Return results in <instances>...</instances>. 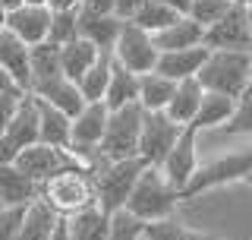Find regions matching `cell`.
<instances>
[{
    "label": "cell",
    "instance_id": "5b68a950",
    "mask_svg": "<svg viewBox=\"0 0 252 240\" xmlns=\"http://www.w3.org/2000/svg\"><path fill=\"white\" fill-rule=\"evenodd\" d=\"M145 171L142 158H126V161H107L94 174V202L104 215L123 212L126 199H129L132 187H136L139 174Z\"/></svg>",
    "mask_w": 252,
    "mask_h": 240
},
{
    "label": "cell",
    "instance_id": "836d02e7",
    "mask_svg": "<svg viewBox=\"0 0 252 240\" xmlns=\"http://www.w3.org/2000/svg\"><path fill=\"white\" fill-rule=\"evenodd\" d=\"M230 6H233L230 0H192V6H189V19L199 22L202 29H208V26H215Z\"/></svg>",
    "mask_w": 252,
    "mask_h": 240
},
{
    "label": "cell",
    "instance_id": "cb8c5ba5",
    "mask_svg": "<svg viewBox=\"0 0 252 240\" xmlns=\"http://www.w3.org/2000/svg\"><path fill=\"white\" fill-rule=\"evenodd\" d=\"M202 95H205V89L195 82V76H192V79H183V82H177V89H173V98L167 101L164 114H167L173 123L189 126V123H192V117H195V111H199Z\"/></svg>",
    "mask_w": 252,
    "mask_h": 240
},
{
    "label": "cell",
    "instance_id": "f907efd6",
    "mask_svg": "<svg viewBox=\"0 0 252 240\" xmlns=\"http://www.w3.org/2000/svg\"><path fill=\"white\" fill-rule=\"evenodd\" d=\"M249 82H252V54H249Z\"/></svg>",
    "mask_w": 252,
    "mask_h": 240
},
{
    "label": "cell",
    "instance_id": "83f0119b",
    "mask_svg": "<svg viewBox=\"0 0 252 240\" xmlns=\"http://www.w3.org/2000/svg\"><path fill=\"white\" fill-rule=\"evenodd\" d=\"M110 67H114V57H110V54H101V57L92 63L89 73H85V76L76 82V89H79V95H82L85 105H98V101H104L107 79H110Z\"/></svg>",
    "mask_w": 252,
    "mask_h": 240
},
{
    "label": "cell",
    "instance_id": "8fae6325",
    "mask_svg": "<svg viewBox=\"0 0 252 240\" xmlns=\"http://www.w3.org/2000/svg\"><path fill=\"white\" fill-rule=\"evenodd\" d=\"M195 136H199L195 126H183V133L177 136V142H173V149L167 152V158L161 161L164 180H167L177 193L186 187L189 177L195 174V167H199V146H195Z\"/></svg>",
    "mask_w": 252,
    "mask_h": 240
},
{
    "label": "cell",
    "instance_id": "ba28073f",
    "mask_svg": "<svg viewBox=\"0 0 252 240\" xmlns=\"http://www.w3.org/2000/svg\"><path fill=\"white\" fill-rule=\"evenodd\" d=\"M183 133V126L173 123L164 111H142V130H139V158L148 167H161L173 149L177 136Z\"/></svg>",
    "mask_w": 252,
    "mask_h": 240
},
{
    "label": "cell",
    "instance_id": "e575fe53",
    "mask_svg": "<svg viewBox=\"0 0 252 240\" xmlns=\"http://www.w3.org/2000/svg\"><path fill=\"white\" fill-rule=\"evenodd\" d=\"M76 13H51V26H47V41L51 44H69L76 41Z\"/></svg>",
    "mask_w": 252,
    "mask_h": 240
},
{
    "label": "cell",
    "instance_id": "7bdbcfd3",
    "mask_svg": "<svg viewBox=\"0 0 252 240\" xmlns=\"http://www.w3.org/2000/svg\"><path fill=\"white\" fill-rule=\"evenodd\" d=\"M47 240H69L66 234V225H63V218L54 221V228H51V234H47Z\"/></svg>",
    "mask_w": 252,
    "mask_h": 240
},
{
    "label": "cell",
    "instance_id": "e0dca14e",
    "mask_svg": "<svg viewBox=\"0 0 252 240\" xmlns=\"http://www.w3.org/2000/svg\"><path fill=\"white\" fill-rule=\"evenodd\" d=\"M29 95H32V98H38V101H44V105H51V108H57L60 114H66L69 120H73L79 111L85 108L82 95H79V89H76V82H69L66 76L51 79V82H44V85H38V89H32Z\"/></svg>",
    "mask_w": 252,
    "mask_h": 240
},
{
    "label": "cell",
    "instance_id": "f6af8a7d",
    "mask_svg": "<svg viewBox=\"0 0 252 240\" xmlns=\"http://www.w3.org/2000/svg\"><path fill=\"white\" fill-rule=\"evenodd\" d=\"M0 6L10 13V10H16V6H22V0H0Z\"/></svg>",
    "mask_w": 252,
    "mask_h": 240
},
{
    "label": "cell",
    "instance_id": "7402d4cb",
    "mask_svg": "<svg viewBox=\"0 0 252 240\" xmlns=\"http://www.w3.org/2000/svg\"><path fill=\"white\" fill-rule=\"evenodd\" d=\"M57 76H63L60 73V47L51 41L29 47V92L51 82V79H57Z\"/></svg>",
    "mask_w": 252,
    "mask_h": 240
},
{
    "label": "cell",
    "instance_id": "7a4b0ae2",
    "mask_svg": "<svg viewBox=\"0 0 252 240\" xmlns=\"http://www.w3.org/2000/svg\"><path fill=\"white\" fill-rule=\"evenodd\" d=\"M38 202H44L57 218L89 209L94 202V174L92 171H63L38 187Z\"/></svg>",
    "mask_w": 252,
    "mask_h": 240
},
{
    "label": "cell",
    "instance_id": "2e32d148",
    "mask_svg": "<svg viewBox=\"0 0 252 240\" xmlns=\"http://www.w3.org/2000/svg\"><path fill=\"white\" fill-rule=\"evenodd\" d=\"M38 202V183L29 180L16 164L0 167V205L6 209H29Z\"/></svg>",
    "mask_w": 252,
    "mask_h": 240
},
{
    "label": "cell",
    "instance_id": "6da1fadb",
    "mask_svg": "<svg viewBox=\"0 0 252 240\" xmlns=\"http://www.w3.org/2000/svg\"><path fill=\"white\" fill-rule=\"evenodd\" d=\"M177 202H180V193L164 180L161 167H148L145 164V171L139 174L136 187H132L129 199H126L123 212L132 215V218L142 221V225H152V221L170 218V212L177 209Z\"/></svg>",
    "mask_w": 252,
    "mask_h": 240
},
{
    "label": "cell",
    "instance_id": "ac0fdd59",
    "mask_svg": "<svg viewBox=\"0 0 252 240\" xmlns=\"http://www.w3.org/2000/svg\"><path fill=\"white\" fill-rule=\"evenodd\" d=\"M202 26L192 22L189 16H180L177 22H170L167 29L155 32L152 35V44L158 54H167V51H186V47H199L202 44Z\"/></svg>",
    "mask_w": 252,
    "mask_h": 240
},
{
    "label": "cell",
    "instance_id": "d4e9b609",
    "mask_svg": "<svg viewBox=\"0 0 252 240\" xmlns=\"http://www.w3.org/2000/svg\"><path fill=\"white\" fill-rule=\"evenodd\" d=\"M101 57V51L89 41H82V38H76V41L63 44L60 47V73L69 79V82H79L85 73L92 70V63Z\"/></svg>",
    "mask_w": 252,
    "mask_h": 240
},
{
    "label": "cell",
    "instance_id": "8d00e7d4",
    "mask_svg": "<svg viewBox=\"0 0 252 240\" xmlns=\"http://www.w3.org/2000/svg\"><path fill=\"white\" fill-rule=\"evenodd\" d=\"M29 209H0V240H19Z\"/></svg>",
    "mask_w": 252,
    "mask_h": 240
},
{
    "label": "cell",
    "instance_id": "30bf717a",
    "mask_svg": "<svg viewBox=\"0 0 252 240\" xmlns=\"http://www.w3.org/2000/svg\"><path fill=\"white\" fill-rule=\"evenodd\" d=\"M202 47H208V51H230V54H252L246 10L243 6H230L215 26H208L202 32Z\"/></svg>",
    "mask_w": 252,
    "mask_h": 240
},
{
    "label": "cell",
    "instance_id": "d6986e66",
    "mask_svg": "<svg viewBox=\"0 0 252 240\" xmlns=\"http://www.w3.org/2000/svg\"><path fill=\"white\" fill-rule=\"evenodd\" d=\"M3 139L10 142L16 152H22V149H29V146L38 142V108H35V98H32V95H22L19 108H16L10 126H6V133H3Z\"/></svg>",
    "mask_w": 252,
    "mask_h": 240
},
{
    "label": "cell",
    "instance_id": "4dcf8cb0",
    "mask_svg": "<svg viewBox=\"0 0 252 240\" xmlns=\"http://www.w3.org/2000/svg\"><path fill=\"white\" fill-rule=\"evenodd\" d=\"M177 19H180V16L170 13L167 6L155 3V0H142L139 10H136V16H132V26L142 29V32H148V35H155V32L167 29L170 22H177Z\"/></svg>",
    "mask_w": 252,
    "mask_h": 240
},
{
    "label": "cell",
    "instance_id": "9a60e30c",
    "mask_svg": "<svg viewBox=\"0 0 252 240\" xmlns=\"http://www.w3.org/2000/svg\"><path fill=\"white\" fill-rule=\"evenodd\" d=\"M205 57H208V47H186V51H167V54H158L155 63V73H161L170 82H183V79H192L202 70Z\"/></svg>",
    "mask_w": 252,
    "mask_h": 240
},
{
    "label": "cell",
    "instance_id": "9c48e42d",
    "mask_svg": "<svg viewBox=\"0 0 252 240\" xmlns=\"http://www.w3.org/2000/svg\"><path fill=\"white\" fill-rule=\"evenodd\" d=\"M117 67L129 70L136 76H145V73H155V63H158V51L152 44V35L148 32L136 29L132 22H123L120 29V38H117L114 51H110Z\"/></svg>",
    "mask_w": 252,
    "mask_h": 240
},
{
    "label": "cell",
    "instance_id": "7dc6e473",
    "mask_svg": "<svg viewBox=\"0 0 252 240\" xmlns=\"http://www.w3.org/2000/svg\"><path fill=\"white\" fill-rule=\"evenodd\" d=\"M22 3H32V6H47V0H22Z\"/></svg>",
    "mask_w": 252,
    "mask_h": 240
},
{
    "label": "cell",
    "instance_id": "277c9868",
    "mask_svg": "<svg viewBox=\"0 0 252 240\" xmlns=\"http://www.w3.org/2000/svg\"><path fill=\"white\" fill-rule=\"evenodd\" d=\"M249 174H252V142L236 152L218 155L208 164H199L195 174L189 177V183L180 190V199H192V196L205 193V190L224 187V183H233V180H246Z\"/></svg>",
    "mask_w": 252,
    "mask_h": 240
},
{
    "label": "cell",
    "instance_id": "f1b7e54d",
    "mask_svg": "<svg viewBox=\"0 0 252 240\" xmlns=\"http://www.w3.org/2000/svg\"><path fill=\"white\" fill-rule=\"evenodd\" d=\"M177 82L164 79L161 73H145L139 76V108L142 111H164L167 101L173 98Z\"/></svg>",
    "mask_w": 252,
    "mask_h": 240
},
{
    "label": "cell",
    "instance_id": "44dd1931",
    "mask_svg": "<svg viewBox=\"0 0 252 240\" xmlns=\"http://www.w3.org/2000/svg\"><path fill=\"white\" fill-rule=\"evenodd\" d=\"M35 108H38V142L51 149H69V123L73 120L38 98H35Z\"/></svg>",
    "mask_w": 252,
    "mask_h": 240
},
{
    "label": "cell",
    "instance_id": "ee69618b",
    "mask_svg": "<svg viewBox=\"0 0 252 240\" xmlns=\"http://www.w3.org/2000/svg\"><path fill=\"white\" fill-rule=\"evenodd\" d=\"M0 92H16V82L10 79V73H6L3 67H0ZM22 92V89H19Z\"/></svg>",
    "mask_w": 252,
    "mask_h": 240
},
{
    "label": "cell",
    "instance_id": "484cf974",
    "mask_svg": "<svg viewBox=\"0 0 252 240\" xmlns=\"http://www.w3.org/2000/svg\"><path fill=\"white\" fill-rule=\"evenodd\" d=\"M126 105H139V76L114 63L110 67V79H107V92H104V108L120 111Z\"/></svg>",
    "mask_w": 252,
    "mask_h": 240
},
{
    "label": "cell",
    "instance_id": "4fadbf2b",
    "mask_svg": "<svg viewBox=\"0 0 252 240\" xmlns=\"http://www.w3.org/2000/svg\"><path fill=\"white\" fill-rule=\"evenodd\" d=\"M107 114L110 111L104 108V101L85 105L69 123V149H98L107 126Z\"/></svg>",
    "mask_w": 252,
    "mask_h": 240
},
{
    "label": "cell",
    "instance_id": "5bb4252c",
    "mask_svg": "<svg viewBox=\"0 0 252 240\" xmlns=\"http://www.w3.org/2000/svg\"><path fill=\"white\" fill-rule=\"evenodd\" d=\"M120 29L123 22L117 16H85V13H76V35L82 41L94 44L101 54H110L120 38Z\"/></svg>",
    "mask_w": 252,
    "mask_h": 240
},
{
    "label": "cell",
    "instance_id": "1f68e13d",
    "mask_svg": "<svg viewBox=\"0 0 252 240\" xmlns=\"http://www.w3.org/2000/svg\"><path fill=\"white\" fill-rule=\"evenodd\" d=\"M54 221H57V215L47 209L44 202H32L29 205V215H26V228H22L19 240H47Z\"/></svg>",
    "mask_w": 252,
    "mask_h": 240
},
{
    "label": "cell",
    "instance_id": "bcb514c9",
    "mask_svg": "<svg viewBox=\"0 0 252 240\" xmlns=\"http://www.w3.org/2000/svg\"><path fill=\"white\" fill-rule=\"evenodd\" d=\"M230 3H233V6H243V10H249V6H252V0H230Z\"/></svg>",
    "mask_w": 252,
    "mask_h": 240
},
{
    "label": "cell",
    "instance_id": "52a82bcc",
    "mask_svg": "<svg viewBox=\"0 0 252 240\" xmlns=\"http://www.w3.org/2000/svg\"><path fill=\"white\" fill-rule=\"evenodd\" d=\"M16 167H19L29 180H35L38 187H41L44 180H51L54 174H63V171H89L69 149H51V146H41V142L22 149L19 155H16Z\"/></svg>",
    "mask_w": 252,
    "mask_h": 240
},
{
    "label": "cell",
    "instance_id": "681fc988",
    "mask_svg": "<svg viewBox=\"0 0 252 240\" xmlns=\"http://www.w3.org/2000/svg\"><path fill=\"white\" fill-rule=\"evenodd\" d=\"M3 26H6V10L0 6V29H3Z\"/></svg>",
    "mask_w": 252,
    "mask_h": 240
},
{
    "label": "cell",
    "instance_id": "b9f144b4",
    "mask_svg": "<svg viewBox=\"0 0 252 240\" xmlns=\"http://www.w3.org/2000/svg\"><path fill=\"white\" fill-rule=\"evenodd\" d=\"M16 155H19V152H16L10 142L3 139V136H0V167H6V164H16Z\"/></svg>",
    "mask_w": 252,
    "mask_h": 240
},
{
    "label": "cell",
    "instance_id": "c3c4849f",
    "mask_svg": "<svg viewBox=\"0 0 252 240\" xmlns=\"http://www.w3.org/2000/svg\"><path fill=\"white\" fill-rule=\"evenodd\" d=\"M246 26H249V35H252V6L246 10Z\"/></svg>",
    "mask_w": 252,
    "mask_h": 240
},
{
    "label": "cell",
    "instance_id": "3957f363",
    "mask_svg": "<svg viewBox=\"0 0 252 240\" xmlns=\"http://www.w3.org/2000/svg\"><path fill=\"white\" fill-rule=\"evenodd\" d=\"M195 82L205 92L227 95L236 101V95L249 85V54H230V51H208L202 70L195 73Z\"/></svg>",
    "mask_w": 252,
    "mask_h": 240
},
{
    "label": "cell",
    "instance_id": "4316f807",
    "mask_svg": "<svg viewBox=\"0 0 252 240\" xmlns=\"http://www.w3.org/2000/svg\"><path fill=\"white\" fill-rule=\"evenodd\" d=\"M233 105H236V101L227 98V95L205 92L202 101H199V111H195V117H192L189 126H195L199 133L202 130H215V126H224L227 120H230V114H233Z\"/></svg>",
    "mask_w": 252,
    "mask_h": 240
},
{
    "label": "cell",
    "instance_id": "60d3db41",
    "mask_svg": "<svg viewBox=\"0 0 252 240\" xmlns=\"http://www.w3.org/2000/svg\"><path fill=\"white\" fill-rule=\"evenodd\" d=\"M155 3L167 6V10L177 13V16H189V6H192V0H155Z\"/></svg>",
    "mask_w": 252,
    "mask_h": 240
},
{
    "label": "cell",
    "instance_id": "74e56055",
    "mask_svg": "<svg viewBox=\"0 0 252 240\" xmlns=\"http://www.w3.org/2000/svg\"><path fill=\"white\" fill-rule=\"evenodd\" d=\"M22 95H26V92H19V89H16V92H0V136L6 133V126H10L16 108H19Z\"/></svg>",
    "mask_w": 252,
    "mask_h": 240
},
{
    "label": "cell",
    "instance_id": "f546056e",
    "mask_svg": "<svg viewBox=\"0 0 252 240\" xmlns=\"http://www.w3.org/2000/svg\"><path fill=\"white\" fill-rule=\"evenodd\" d=\"M142 240H227V237H215V234H202V231H192L186 225L173 218H164V221H152L142 231Z\"/></svg>",
    "mask_w": 252,
    "mask_h": 240
},
{
    "label": "cell",
    "instance_id": "f5cc1de1",
    "mask_svg": "<svg viewBox=\"0 0 252 240\" xmlns=\"http://www.w3.org/2000/svg\"><path fill=\"white\" fill-rule=\"evenodd\" d=\"M0 209H3V205H0Z\"/></svg>",
    "mask_w": 252,
    "mask_h": 240
},
{
    "label": "cell",
    "instance_id": "603a6c76",
    "mask_svg": "<svg viewBox=\"0 0 252 240\" xmlns=\"http://www.w3.org/2000/svg\"><path fill=\"white\" fill-rule=\"evenodd\" d=\"M66 225L69 240H107L110 234V215H104L98 205H89V209L63 218Z\"/></svg>",
    "mask_w": 252,
    "mask_h": 240
},
{
    "label": "cell",
    "instance_id": "816d5d0a",
    "mask_svg": "<svg viewBox=\"0 0 252 240\" xmlns=\"http://www.w3.org/2000/svg\"><path fill=\"white\" fill-rule=\"evenodd\" d=\"M246 183H249V187H252V174H249V177H246Z\"/></svg>",
    "mask_w": 252,
    "mask_h": 240
},
{
    "label": "cell",
    "instance_id": "d590c367",
    "mask_svg": "<svg viewBox=\"0 0 252 240\" xmlns=\"http://www.w3.org/2000/svg\"><path fill=\"white\" fill-rule=\"evenodd\" d=\"M142 231H145L142 221H136L132 215H126V212H117V215H110V234H107V240H142Z\"/></svg>",
    "mask_w": 252,
    "mask_h": 240
},
{
    "label": "cell",
    "instance_id": "7c38bea8",
    "mask_svg": "<svg viewBox=\"0 0 252 240\" xmlns=\"http://www.w3.org/2000/svg\"><path fill=\"white\" fill-rule=\"evenodd\" d=\"M47 26H51V10H47V6L22 3V6H16V10L6 13L3 29H10L26 47H35V44L47 41Z\"/></svg>",
    "mask_w": 252,
    "mask_h": 240
},
{
    "label": "cell",
    "instance_id": "f35d334b",
    "mask_svg": "<svg viewBox=\"0 0 252 240\" xmlns=\"http://www.w3.org/2000/svg\"><path fill=\"white\" fill-rule=\"evenodd\" d=\"M142 0H114V16L120 22H132V16H136Z\"/></svg>",
    "mask_w": 252,
    "mask_h": 240
},
{
    "label": "cell",
    "instance_id": "d6a6232c",
    "mask_svg": "<svg viewBox=\"0 0 252 240\" xmlns=\"http://www.w3.org/2000/svg\"><path fill=\"white\" fill-rule=\"evenodd\" d=\"M227 133H249L252 136V82L236 95V105H233V114L230 120L224 123Z\"/></svg>",
    "mask_w": 252,
    "mask_h": 240
},
{
    "label": "cell",
    "instance_id": "8992f818",
    "mask_svg": "<svg viewBox=\"0 0 252 240\" xmlns=\"http://www.w3.org/2000/svg\"><path fill=\"white\" fill-rule=\"evenodd\" d=\"M139 130H142V108L139 105H126L120 111H110L101 146H98L104 161L139 158Z\"/></svg>",
    "mask_w": 252,
    "mask_h": 240
},
{
    "label": "cell",
    "instance_id": "ab89813d",
    "mask_svg": "<svg viewBox=\"0 0 252 240\" xmlns=\"http://www.w3.org/2000/svg\"><path fill=\"white\" fill-rule=\"evenodd\" d=\"M82 0H47V10L51 13H76Z\"/></svg>",
    "mask_w": 252,
    "mask_h": 240
},
{
    "label": "cell",
    "instance_id": "ffe728a7",
    "mask_svg": "<svg viewBox=\"0 0 252 240\" xmlns=\"http://www.w3.org/2000/svg\"><path fill=\"white\" fill-rule=\"evenodd\" d=\"M0 67L10 73L16 89L29 95V47L10 29H0Z\"/></svg>",
    "mask_w": 252,
    "mask_h": 240
}]
</instances>
